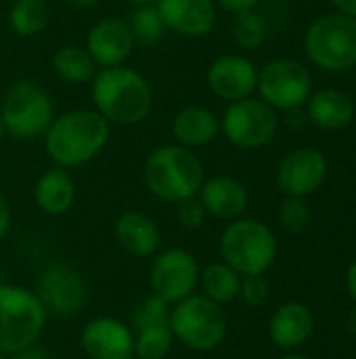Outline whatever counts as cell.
<instances>
[{"label": "cell", "instance_id": "74e56055", "mask_svg": "<svg viewBox=\"0 0 356 359\" xmlns=\"http://www.w3.org/2000/svg\"><path fill=\"white\" fill-rule=\"evenodd\" d=\"M65 2H69V4H73V6H80V8H88V6L99 4L101 0H65Z\"/></svg>", "mask_w": 356, "mask_h": 359}, {"label": "cell", "instance_id": "d6a6232c", "mask_svg": "<svg viewBox=\"0 0 356 359\" xmlns=\"http://www.w3.org/2000/svg\"><path fill=\"white\" fill-rule=\"evenodd\" d=\"M216 6L225 13H231V15H237V13H243V11H250V8H256L260 0H214Z\"/></svg>", "mask_w": 356, "mask_h": 359}, {"label": "cell", "instance_id": "4fadbf2b", "mask_svg": "<svg viewBox=\"0 0 356 359\" xmlns=\"http://www.w3.org/2000/svg\"><path fill=\"white\" fill-rule=\"evenodd\" d=\"M206 82L214 97L227 103H235L254 97L258 84V67L245 55L227 53L208 65Z\"/></svg>", "mask_w": 356, "mask_h": 359}, {"label": "cell", "instance_id": "d6986e66", "mask_svg": "<svg viewBox=\"0 0 356 359\" xmlns=\"http://www.w3.org/2000/svg\"><path fill=\"white\" fill-rule=\"evenodd\" d=\"M115 242L130 257L147 259L153 257L162 246L159 225L141 210H126L113 223Z\"/></svg>", "mask_w": 356, "mask_h": 359}, {"label": "cell", "instance_id": "603a6c76", "mask_svg": "<svg viewBox=\"0 0 356 359\" xmlns=\"http://www.w3.org/2000/svg\"><path fill=\"white\" fill-rule=\"evenodd\" d=\"M308 118L323 130L346 128L355 118L353 99L338 88H323L308 97L306 101Z\"/></svg>", "mask_w": 356, "mask_h": 359}, {"label": "cell", "instance_id": "3957f363", "mask_svg": "<svg viewBox=\"0 0 356 359\" xmlns=\"http://www.w3.org/2000/svg\"><path fill=\"white\" fill-rule=\"evenodd\" d=\"M143 181L151 196L178 204L195 198L206 181V166L197 151L178 143L155 147L143 164Z\"/></svg>", "mask_w": 356, "mask_h": 359}, {"label": "cell", "instance_id": "6da1fadb", "mask_svg": "<svg viewBox=\"0 0 356 359\" xmlns=\"http://www.w3.org/2000/svg\"><path fill=\"white\" fill-rule=\"evenodd\" d=\"M111 124L94 107H76L57 114L42 143L55 166L65 170L92 162L109 143Z\"/></svg>", "mask_w": 356, "mask_h": 359}, {"label": "cell", "instance_id": "4316f807", "mask_svg": "<svg viewBox=\"0 0 356 359\" xmlns=\"http://www.w3.org/2000/svg\"><path fill=\"white\" fill-rule=\"evenodd\" d=\"M134 334V358L166 359L172 351L174 334L170 322H153L132 330Z\"/></svg>", "mask_w": 356, "mask_h": 359}, {"label": "cell", "instance_id": "d590c367", "mask_svg": "<svg viewBox=\"0 0 356 359\" xmlns=\"http://www.w3.org/2000/svg\"><path fill=\"white\" fill-rule=\"evenodd\" d=\"M346 288H348L350 297L356 301V261H353V265L348 267V273H346Z\"/></svg>", "mask_w": 356, "mask_h": 359}, {"label": "cell", "instance_id": "277c9868", "mask_svg": "<svg viewBox=\"0 0 356 359\" xmlns=\"http://www.w3.org/2000/svg\"><path fill=\"white\" fill-rule=\"evenodd\" d=\"M48 313L38 294L25 286H0V353L17 355L34 347L44 328Z\"/></svg>", "mask_w": 356, "mask_h": 359}, {"label": "cell", "instance_id": "ba28073f", "mask_svg": "<svg viewBox=\"0 0 356 359\" xmlns=\"http://www.w3.org/2000/svg\"><path fill=\"white\" fill-rule=\"evenodd\" d=\"M308 59L327 72L356 67V17L329 13L315 19L304 36Z\"/></svg>", "mask_w": 356, "mask_h": 359}, {"label": "cell", "instance_id": "d4e9b609", "mask_svg": "<svg viewBox=\"0 0 356 359\" xmlns=\"http://www.w3.org/2000/svg\"><path fill=\"white\" fill-rule=\"evenodd\" d=\"M239 286H241V276L225 261L212 263L199 271V284H197V288L201 290L199 294H204L206 299L218 305H227L239 299Z\"/></svg>", "mask_w": 356, "mask_h": 359}, {"label": "cell", "instance_id": "e575fe53", "mask_svg": "<svg viewBox=\"0 0 356 359\" xmlns=\"http://www.w3.org/2000/svg\"><path fill=\"white\" fill-rule=\"evenodd\" d=\"M338 8V13L348 15V17H356V0H332Z\"/></svg>", "mask_w": 356, "mask_h": 359}, {"label": "cell", "instance_id": "8fae6325", "mask_svg": "<svg viewBox=\"0 0 356 359\" xmlns=\"http://www.w3.org/2000/svg\"><path fill=\"white\" fill-rule=\"evenodd\" d=\"M199 265L185 248H168L159 252L149 269V284L155 297L168 305H176L191 297L199 284Z\"/></svg>", "mask_w": 356, "mask_h": 359}, {"label": "cell", "instance_id": "7402d4cb", "mask_svg": "<svg viewBox=\"0 0 356 359\" xmlns=\"http://www.w3.org/2000/svg\"><path fill=\"white\" fill-rule=\"evenodd\" d=\"M34 202L48 217H61L76 202V181L69 170L52 166L44 170L34 185Z\"/></svg>", "mask_w": 356, "mask_h": 359}, {"label": "cell", "instance_id": "44dd1931", "mask_svg": "<svg viewBox=\"0 0 356 359\" xmlns=\"http://www.w3.org/2000/svg\"><path fill=\"white\" fill-rule=\"evenodd\" d=\"M313 332H315L313 311L302 303L281 305L269 322L271 341L285 351H294L304 343H308Z\"/></svg>", "mask_w": 356, "mask_h": 359}, {"label": "cell", "instance_id": "e0dca14e", "mask_svg": "<svg viewBox=\"0 0 356 359\" xmlns=\"http://www.w3.org/2000/svg\"><path fill=\"white\" fill-rule=\"evenodd\" d=\"M155 6L164 17L168 32L189 40L206 38L214 29L218 17L214 0H157Z\"/></svg>", "mask_w": 356, "mask_h": 359}, {"label": "cell", "instance_id": "b9f144b4", "mask_svg": "<svg viewBox=\"0 0 356 359\" xmlns=\"http://www.w3.org/2000/svg\"><path fill=\"white\" fill-rule=\"evenodd\" d=\"M0 359H6V355H2V353H0Z\"/></svg>", "mask_w": 356, "mask_h": 359}, {"label": "cell", "instance_id": "7bdbcfd3", "mask_svg": "<svg viewBox=\"0 0 356 359\" xmlns=\"http://www.w3.org/2000/svg\"><path fill=\"white\" fill-rule=\"evenodd\" d=\"M355 359H356V358H355Z\"/></svg>", "mask_w": 356, "mask_h": 359}, {"label": "cell", "instance_id": "1f68e13d", "mask_svg": "<svg viewBox=\"0 0 356 359\" xmlns=\"http://www.w3.org/2000/svg\"><path fill=\"white\" fill-rule=\"evenodd\" d=\"M206 217L208 215H206V210H204V206H201L197 196L195 198H187V200L176 204V221H178L180 227H185L189 231L199 229L204 225Z\"/></svg>", "mask_w": 356, "mask_h": 359}, {"label": "cell", "instance_id": "8d00e7d4", "mask_svg": "<svg viewBox=\"0 0 356 359\" xmlns=\"http://www.w3.org/2000/svg\"><path fill=\"white\" fill-rule=\"evenodd\" d=\"M346 328H348V332H353L356 337V307L350 309L348 316H346Z\"/></svg>", "mask_w": 356, "mask_h": 359}, {"label": "cell", "instance_id": "ab89813d", "mask_svg": "<svg viewBox=\"0 0 356 359\" xmlns=\"http://www.w3.org/2000/svg\"><path fill=\"white\" fill-rule=\"evenodd\" d=\"M279 359H311V358L300 355V353H287V355H283V358H279Z\"/></svg>", "mask_w": 356, "mask_h": 359}, {"label": "cell", "instance_id": "52a82bcc", "mask_svg": "<svg viewBox=\"0 0 356 359\" xmlns=\"http://www.w3.org/2000/svg\"><path fill=\"white\" fill-rule=\"evenodd\" d=\"M170 328L174 341L187 349L208 353L227 339L229 322L222 305L193 292L170 309Z\"/></svg>", "mask_w": 356, "mask_h": 359}, {"label": "cell", "instance_id": "7a4b0ae2", "mask_svg": "<svg viewBox=\"0 0 356 359\" xmlns=\"http://www.w3.org/2000/svg\"><path fill=\"white\" fill-rule=\"evenodd\" d=\"M92 107L113 126H136L153 109V88L134 67H99L90 80Z\"/></svg>", "mask_w": 356, "mask_h": 359}, {"label": "cell", "instance_id": "8992f818", "mask_svg": "<svg viewBox=\"0 0 356 359\" xmlns=\"http://www.w3.org/2000/svg\"><path fill=\"white\" fill-rule=\"evenodd\" d=\"M277 238L269 225L256 219L229 221L220 236V257L239 276L266 273L277 261Z\"/></svg>", "mask_w": 356, "mask_h": 359}, {"label": "cell", "instance_id": "60d3db41", "mask_svg": "<svg viewBox=\"0 0 356 359\" xmlns=\"http://www.w3.org/2000/svg\"><path fill=\"white\" fill-rule=\"evenodd\" d=\"M4 137H6V133H4V126H2V122H0V143H2Z\"/></svg>", "mask_w": 356, "mask_h": 359}, {"label": "cell", "instance_id": "9c48e42d", "mask_svg": "<svg viewBox=\"0 0 356 359\" xmlns=\"http://www.w3.org/2000/svg\"><path fill=\"white\" fill-rule=\"evenodd\" d=\"M279 128L277 111L260 97H248L229 103L220 118V133L239 149H258L269 145Z\"/></svg>", "mask_w": 356, "mask_h": 359}, {"label": "cell", "instance_id": "cb8c5ba5", "mask_svg": "<svg viewBox=\"0 0 356 359\" xmlns=\"http://www.w3.org/2000/svg\"><path fill=\"white\" fill-rule=\"evenodd\" d=\"M55 76L65 84H90L97 74V63L84 44H63L50 59Z\"/></svg>", "mask_w": 356, "mask_h": 359}, {"label": "cell", "instance_id": "30bf717a", "mask_svg": "<svg viewBox=\"0 0 356 359\" xmlns=\"http://www.w3.org/2000/svg\"><path fill=\"white\" fill-rule=\"evenodd\" d=\"M256 93L275 111H292L302 107L313 95V78L294 59H273L258 69Z\"/></svg>", "mask_w": 356, "mask_h": 359}, {"label": "cell", "instance_id": "f1b7e54d", "mask_svg": "<svg viewBox=\"0 0 356 359\" xmlns=\"http://www.w3.org/2000/svg\"><path fill=\"white\" fill-rule=\"evenodd\" d=\"M231 34L239 48L258 50L264 44L269 29H266V21L262 19V15L256 8H250V11L233 15Z\"/></svg>", "mask_w": 356, "mask_h": 359}, {"label": "cell", "instance_id": "5bb4252c", "mask_svg": "<svg viewBox=\"0 0 356 359\" xmlns=\"http://www.w3.org/2000/svg\"><path fill=\"white\" fill-rule=\"evenodd\" d=\"M327 177V160L315 147L290 151L277 166V185L285 196L306 198L315 194Z\"/></svg>", "mask_w": 356, "mask_h": 359}, {"label": "cell", "instance_id": "4dcf8cb0", "mask_svg": "<svg viewBox=\"0 0 356 359\" xmlns=\"http://www.w3.org/2000/svg\"><path fill=\"white\" fill-rule=\"evenodd\" d=\"M271 294V286L269 280L264 278V273L260 276H241V286H239V299L250 305V307H260L266 303Z\"/></svg>", "mask_w": 356, "mask_h": 359}, {"label": "cell", "instance_id": "f546056e", "mask_svg": "<svg viewBox=\"0 0 356 359\" xmlns=\"http://www.w3.org/2000/svg\"><path fill=\"white\" fill-rule=\"evenodd\" d=\"M277 219H279L281 227H283L287 233L298 236V233L306 231V227L311 225V208H308V204L304 202V198L285 196V200H283L281 206H279Z\"/></svg>", "mask_w": 356, "mask_h": 359}, {"label": "cell", "instance_id": "484cf974", "mask_svg": "<svg viewBox=\"0 0 356 359\" xmlns=\"http://www.w3.org/2000/svg\"><path fill=\"white\" fill-rule=\"evenodd\" d=\"M52 19L48 0H15L8 8V27L19 38L42 34Z\"/></svg>", "mask_w": 356, "mask_h": 359}, {"label": "cell", "instance_id": "ffe728a7", "mask_svg": "<svg viewBox=\"0 0 356 359\" xmlns=\"http://www.w3.org/2000/svg\"><path fill=\"white\" fill-rule=\"evenodd\" d=\"M170 130L174 143L195 151L216 141L220 135V118L204 105H185L174 114Z\"/></svg>", "mask_w": 356, "mask_h": 359}, {"label": "cell", "instance_id": "5b68a950", "mask_svg": "<svg viewBox=\"0 0 356 359\" xmlns=\"http://www.w3.org/2000/svg\"><path fill=\"white\" fill-rule=\"evenodd\" d=\"M55 116L52 97L34 80H17L0 97V122L17 141L42 139Z\"/></svg>", "mask_w": 356, "mask_h": 359}, {"label": "cell", "instance_id": "2e32d148", "mask_svg": "<svg viewBox=\"0 0 356 359\" xmlns=\"http://www.w3.org/2000/svg\"><path fill=\"white\" fill-rule=\"evenodd\" d=\"M82 351L90 359H134L132 328L115 318H94L80 334Z\"/></svg>", "mask_w": 356, "mask_h": 359}, {"label": "cell", "instance_id": "83f0119b", "mask_svg": "<svg viewBox=\"0 0 356 359\" xmlns=\"http://www.w3.org/2000/svg\"><path fill=\"white\" fill-rule=\"evenodd\" d=\"M126 21L130 25V32H132L136 44L151 46V44L162 42L166 38V34H168V27L164 23V17H162V13L157 11L155 4L134 6L132 13H130V17Z\"/></svg>", "mask_w": 356, "mask_h": 359}, {"label": "cell", "instance_id": "7c38bea8", "mask_svg": "<svg viewBox=\"0 0 356 359\" xmlns=\"http://www.w3.org/2000/svg\"><path fill=\"white\" fill-rule=\"evenodd\" d=\"M34 292L38 294L46 313L57 318L78 316L88 299L82 276L67 265L48 267L38 278V286Z\"/></svg>", "mask_w": 356, "mask_h": 359}, {"label": "cell", "instance_id": "836d02e7", "mask_svg": "<svg viewBox=\"0 0 356 359\" xmlns=\"http://www.w3.org/2000/svg\"><path fill=\"white\" fill-rule=\"evenodd\" d=\"M10 206H8V200L4 198V194L0 191V242L6 238L8 229H10Z\"/></svg>", "mask_w": 356, "mask_h": 359}, {"label": "cell", "instance_id": "9a60e30c", "mask_svg": "<svg viewBox=\"0 0 356 359\" xmlns=\"http://www.w3.org/2000/svg\"><path fill=\"white\" fill-rule=\"evenodd\" d=\"M136 42L130 32V25L126 19L109 15L92 23V27L86 34L84 48L97 63V67H115L124 65Z\"/></svg>", "mask_w": 356, "mask_h": 359}, {"label": "cell", "instance_id": "f35d334b", "mask_svg": "<svg viewBox=\"0 0 356 359\" xmlns=\"http://www.w3.org/2000/svg\"><path fill=\"white\" fill-rule=\"evenodd\" d=\"M126 2L134 8V6H143V4H155L157 0H126Z\"/></svg>", "mask_w": 356, "mask_h": 359}, {"label": "cell", "instance_id": "ac0fdd59", "mask_svg": "<svg viewBox=\"0 0 356 359\" xmlns=\"http://www.w3.org/2000/svg\"><path fill=\"white\" fill-rule=\"evenodd\" d=\"M197 198L206 215L220 219V221H235L243 217L250 204L245 185L229 175H216L210 179L206 177Z\"/></svg>", "mask_w": 356, "mask_h": 359}]
</instances>
